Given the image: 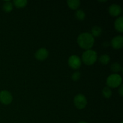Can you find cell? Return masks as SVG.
<instances>
[{"instance_id":"obj_12","label":"cell","mask_w":123,"mask_h":123,"mask_svg":"<svg viewBox=\"0 0 123 123\" xmlns=\"http://www.w3.org/2000/svg\"><path fill=\"white\" fill-rule=\"evenodd\" d=\"M2 8H3V10L6 13H9L12 12L13 10V3L10 1H5L2 6Z\"/></svg>"},{"instance_id":"obj_2","label":"cell","mask_w":123,"mask_h":123,"mask_svg":"<svg viewBox=\"0 0 123 123\" xmlns=\"http://www.w3.org/2000/svg\"><path fill=\"white\" fill-rule=\"evenodd\" d=\"M83 62L87 66L94 64L97 60V54L96 51L91 49L86 50L82 55Z\"/></svg>"},{"instance_id":"obj_3","label":"cell","mask_w":123,"mask_h":123,"mask_svg":"<svg viewBox=\"0 0 123 123\" xmlns=\"http://www.w3.org/2000/svg\"><path fill=\"white\" fill-rule=\"evenodd\" d=\"M121 83H122V78L121 76L117 73L111 74L106 79L107 85L109 88H117L121 85Z\"/></svg>"},{"instance_id":"obj_11","label":"cell","mask_w":123,"mask_h":123,"mask_svg":"<svg viewBox=\"0 0 123 123\" xmlns=\"http://www.w3.org/2000/svg\"><path fill=\"white\" fill-rule=\"evenodd\" d=\"M67 2L68 7L72 10H77L80 5V1L79 0H69Z\"/></svg>"},{"instance_id":"obj_17","label":"cell","mask_w":123,"mask_h":123,"mask_svg":"<svg viewBox=\"0 0 123 123\" xmlns=\"http://www.w3.org/2000/svg\"><path fill=\"white\" fill-rule=\"evenodd\" d=\"M102 94H103V96L105 98H109L112 96V91L110 88L108 87V86H105L103 89V90H102Z\"/></svg>"},{"instance_id":"obj_13","label":"cell","mask_w":123,"mask_h":123,"mask_svg":"<svg viewBox=\"0 0 123 123\" xmlns=\"http://www.w3.org/2000/svg\"><path fill=\"white\" fill-rule=\"evenodd\" d=\"M102 30L100 27L98 26H95L91 30V34L93 37H98L102 34Z\"/></svg>"},{"instance_id":"obj_10","label":"cell","mask_w":123,"mask_h":123,"mask_svg":"<svg viewBox=\"0 0 123 123\" xmlns=\"http://www.w3.org/2000/svg\"><path fill=\"white\" fill-rule=\"evenodd\" d=\"M115 28L118 32H123V16L119 17L118 18L115 20L114 23Z\"/></svg>"},{"instance_id":"obj_20","label":"cell","mask_w":123,"mask_h":123,"mask_svg":"<svg viewBox=\"0 0 123 123\" xmlns=\"http://www.w3.org/2000/svg\"><path fill=\"white\" fill-rule=\"evenodd\" d=\"M118 93L121 96H123V85H121L120 88L118 89Z\"/></svg>"},{"instance_id":"obj_22","label":"cell","mask_w":123,"mask_h":123,"mask_svg":"<svg viewBox=\"0 0 123 123\" xmlns=\"http://www.w3.org/2000/svg\"><path fill=\"white\" fill-rule=\"evenodd\" d=\"M107 1H98V2H106Z\"/></svg>"},{"instance_id":"obj_5","label":"cell","mask_w":123,"mask_h":123,"mask_svg":"<svg viewBox=\"0 0 123 123\" xmlns=\"http://www.w3.org/2000/svg\"><path fill=\"white\" fill-rule=\"evenodd\" d=\"M68 66L73 69H78L81 66L82 61L80 58L77 55H72L68 60Z\"/></svg>"},{"instance_id":"obj_1","label":"cell","mask_w":123,"mask_h":123,"mask_svg":"<svg viewBox=\"0 0 123 123\" xmlns=\"http://www.w3.org/2000/svg\"><path fill=\"white\" fill-rule=\"evenodd\" d=\"M77 42L80 48L85 50H89L93 46L94 38L89 32H84L78 36Z\"/></svg>"},{"instance_id":"obj_7","label":"cell","mask_w":123,"mask_h":123,"mask_svg":"<svg viewBox=\"0 0 123 123\" xmlns=\"http://www.w3.org/2000/svg\"><path fill=\"white\" fill-rule=\"evenodd\" d=\"M112 47L115 49H120L123 46V37L121 36H117L114 37L111 42Z\"/></svg>"},{"instance_id":"obj_23","label":"cell","mask_w":123,"mask_h":123,"mask_svg":"<svg viewBox=\"0 0 123 123\" xmlns=\"http://www.w3.org/2000/svg\"><path fill=\"white\" fill-rule=\"evenodd\" d=\"M121 123H123V122H121Z\"/></svg>"},{"instance_id":"obj_15","label":"cell","mask_w":123,"mask_h":123,"mask_svg":"<svg viewBox=\"0 0 123 123\" xmlns=\"http://www.w3.org/2000/svg\"><path fill=\"white\" fill-rule=\"evenodd\" d=\"M74 14H75L76 18L79 20H83L85 18V13L82 10H77Z\"/></svg>"},{"instance_id":"obj_9","label":"cell","mask_w":123,"mask_h":123,"mask_svg":"<svg viewBox=\"0 0 123 123\" xmlns=\"http://www.w3.org/2000/svg\"><path fill=\"white\" fill-rule=\"evenodd\" d=\"M108 11L109 13L112 16H118L120 15L122 12V10H121V7L119 5L116 4H111L109 6V8H108Z\"/></svg>"},{"instance_id":"obj_6","label":"cell","mask_w":123,"mask_h":123,"mask_svg":"<svg viewBox=\"0 0 123 123\" xmlns=\"http://www.w3.org/2000/svg\"><path fill=\"white\" fill-rule=\"evenodd\" d=\"M13 100V96L9 91L2 90L0 92V102L4 105H9Z\"/></svg>"},{"instance_id":"obj_19","label":"cell","mask_w":123,"mask_h":123,"mask_svg":"<svg viewBox=\"0 0 123 123\" xmlns=\"http://www.w3.org/2000/svg\"><path fill=\"white\" fill-rule=\"evenodd\" d=\"M80 76H81V74L79 72H76L72 74V80H74V81H78L80 78Z\"/></svg>"},{"instance_id":"obj_18","label":"cell","mask_w":123,"mask_h":123,"mask_svg":"<svg viewBox=\"0 0 123 123\" xmlns=\"http://www.w3.org/2000/svg\"><path fill=\"white\" fill-rule=\"evenodd\" d=\"M111 69L112 72H115V73H118V72H120L122 70V67L120 64L115 62V63L112 64L111 66Z\"/></svg>"},{"instance_id":"obj_21","label":"cell","mask_w":123,"mask_h":123,"mask_svg":"<svg viewBox=\"0 0 123 123\" xmlns=\"http://www.w3.org/2000/svg\"><path fill=\"white\" fill-rule=\"evenodd\" d=\"M78 123H88L87 122H85V121H80V122Z\"/></svg>"},{"instance_id":"obj_16","label":"cell","mask_w":123,"mask_h":123,"mask_svg":"<svg viewBox=\"0 0 123 123\" xmlns=\"http://www.w3.org/2000/svg\"><path fill=\"white\" fill-rule=\"evenodd\" d=\"M99 61L102 64L106 65L110 61V57H109V55H106V54H104V55H102L100 56Z\"/></svg>"},{"instance_id":"obj_4","label":"cell","mask_w":123,"mask_h":123,"mask_svg":"<svg viewBox=\"0 0 123 123\" xmlns=\"http://www.w3.org/2000/svg\"><path fill=\"white\" fill-rule=\"evenodd\" d=\"M74 105L78 109H82L86 107L87 104V100L84 95L79 94L74 97L73 100Z\"/></svg>"},{"instance_id":"obj_14","label":"cell","mask_w":123,"mask_h":123,"mask_svg":"<svg viewBox=\"0 0 123 123\" xmlns=\"http://www.w3.org/2000/svg\"><path fill=\"white\" fill-rule=\"evenodd\" d=\"M13 3L16 6V7L20 8L25 7L27 4L28 1L25 0H16V1H13Z\"/></svg>"},{"instance_id":"obj_8","label":"cell","mask_w":123,"mask_h":123,"mask_svg":"<svg viewBox=\"0 0 123 123\" xmlns=\"http://www.w3.org/2000/svg\"><path fill=\"white\" fill-rule=\"evenodd\" d=\"M49 52L48 50L44 48L39 49L35 53V57L39 61H43L48 57Z\"/></svg>"}]
</instances>
